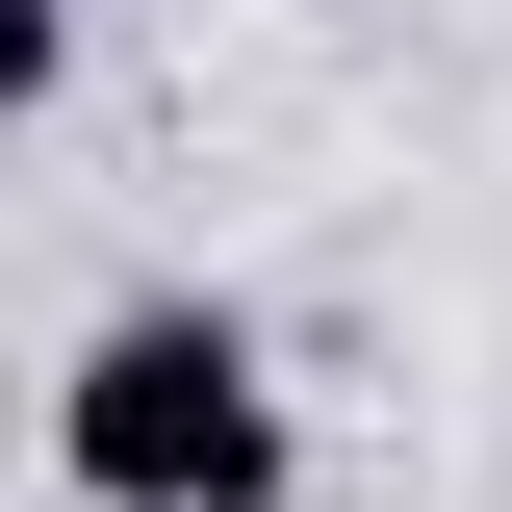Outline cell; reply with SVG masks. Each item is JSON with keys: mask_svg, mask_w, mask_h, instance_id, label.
I'll return each instance as SVG.
<instances>
[{"mask_svg": "<svg viewBox=\"0 0 512 512\" xmlns=\"http://www.w3.org/2000/svg\"><path fill=\"white\" fill-rule=\"evenodd\" d=\"M52 487H77V512H282V487H308L282 359H256L205 282L103 308V333H77V384H52Z\"/></svg>", "mask_w": 512, "mask_h": 512, "instance_id": "obj_1", "label": "cell"}, {"mask_svg": "<svg viewBox=\"0 0 512 512\" xmlns=\"http://www.w3.org/2000/svg\"><path fill=\"white\" fill-rule=\"evenodd\" d=\"M308 26H333V0H308Z\"/></svg>", "mask_w": 512, "mask_h": 512, "instance_id": "obj_2", "label": "cell"}]
</instances>
